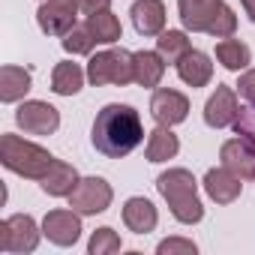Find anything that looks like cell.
<instances>
[{
    "mask_svg": "<svg viewBox=\"0 0 255 255\" xmlns=\"http://www.w3.org/2000/svg\"><path fill=\"white\" fill-rule=\"evenodd\" d=\"M90 141L93 147L108 156V159H120V156H129L141 141H144V126L141 117L132 105H120L111 102L105 105L96 120H93V129H90Z\"/></svg>",
    "mask_w": 255,
    "mask_h": 255,
    "instance_id": "6da1fadb",
    "label": "cell"
},
{
    "mask_svg": "<svg viewBox=\"0 0 255 255\" xmlns=\"http://www.w3.org/2000/svg\"><path fill=\"white\" fill-rule=\"evenodd\" d=\"M156 189L159 195L168 201L171 216L183 225H195L204 216V207L198 201V183L192 177V171L186 168H168L156 177Z\"/></svg>",
    "mask_w": 255,
    "mask_h": 255,
    "instance_id": "7a4b0ae2",
    "label": "cell"
},
{
    "mask_svg": "<svg viewBox=\"0 0 255 255\" xmlns=\"http://www.w3.org/2000/svg\"><path fill=\"white\" fill-rule=\"evenodd\" d=\"M0 162H3L9 171L27 177V180H42L48 174V168L54 165V156L45 147L6 132L0 138Z\"/></svg>",
    "mask_w": 255,
    "mask_h": 255,
    "instance_id": "3957f363",
    "label": "cell"
},
{
    "mask_svg": "<svg viewBox=\"0 0 255 255\" xmlns=\"http://www.w3.org/2000/svg\"><path fill=\"white\" fill-rule=\"evenodd\" d=\"M87 78L90 84L102 87V84H129L135 81V63H132V54L126 48H108V51H99L90 57L87 63Z\"/></svg>",
    "mask_w": 255,
    "mask_h": 255,
    "instance_id": "277c9868",
    "label": "cell"
},
{
    "mask_svg": "<svg viewBox=\"0 0 255 255\" xmlns=\"http://www.w3.org/2000/svg\"><path fill=\"white\" fill-rule=\"evenodd\" d=\"M39 225L33 216L27 213H15L9 219L0 222V249L9 252V255H24L33 252L39 246Z\"/></svg>",
    "mask_w": 255,
    "mask_h": 255,
    "instance_id": "5b68a950",
    "label": "cell"
},
{
    "mask_svg": "<svg viewBox=\"0 0 255 255\" xmlns=\"http://www.w3.org/2000/svg\"><path fill=\"white\" fill-rule=\"evenodd\" d=\"M111 198H114V192L102 177H84L69 192V207L81 216H96L111 207Z\"/></svg>",
    "mask_w": 255,
    "mask_h": 255,
    "instance_id": "8992f818",
    "label": "cell"
},
{
    "mask_svg": "<svg viewBox=\"0 0 255 255\" xmlns=\"http://www.w3.org/2000/svg\"><path fill=\"white\" fill-rule=\"evenodd\" d=\"M15 123L27 135H51L60 126V111L42 99H27L15 111Z\"/></svg>",
    "mask_w": 255,
    "mask_h": 255,
    "instance_id": "52a82bcc",
    "label": "cell"
},
{
    "mask_svg": "<svg viewBox=\"0 0 255 255\" xmlns=\"http://www.w3.org/2000/svg\"><path fill=\"white\" fill-rule=\"evenodd\" d=\"M78 0H45L36 12L39 30L48 36H66L75 27V15H78Z\"/></svg>",
    "mask_w": 255,
    "mask_h": 255,
    "instance_id": "ba28073f",
    "label": "cell"
},
{
    "mask_svg": "<svg viewBox=\"0 0 255 255\" xmlns=\"http://www.w3.org/2000/svg\"><path fill=\"white\" fill-rule=\"evenodd\" d=\"M219 159L240 180H255V138L252 135H240V138L225 141L219 150Z\"/></svg>",
    "mask_w": 255,
    "mask_h": 255,
    "instance_id": "9c48e42d",
    "label": "cell"
},
{
    "mask_svg": "<svg viewBox=\"0 0 255 255\" xmlns=\"http://www.w3.org/2000/svg\"><path fill=\"white\" fill-rule=\"evenodd\" d=\"M150 114L156 123L162 126H174V123H183L186 114H189V99L180 93V90H171V87H159L150 99Z\"/></svg>",
    "mask_w": 255,
    "mask_h": 255,
    "instance_id": "30bf717a",
    "label": "cell"
},
{
    "mask_svg": "<svg viewBox=\"0 0 255 255\" xmlns=\"http://www.w3.org/2000/svg\"><path fill=\"white\" fill-rule=\"evenodd\" d=\"M240 114V105H237V93L225 84H219L213 90V96L207 99L204 105V120L207 126H213V129H225V126H231Z\"/></svg>",
    "mask_w": 255,
    "mask_h": 255,
    "instance_id": "8fae6325",
    "label": "cell"
},
{
    "mask_svg": "<svg viewBox=\"0 0 255 255\" xmlns=\"http://www.w3.org/2000/svg\"><path fill=\"white\" fill-rule=\"evenodd\" d=\"M78 216L81 213H75V210H51L42 219V234L57 246H72L81 237V219Z\"/></svg>",
    "mask_w": 255,
    "mask_h": 255,
    "instance_id": "7c38bea8",
    "label": "cell"
},
{
    "mask_svg": "<svg viewBox=\"0 0 255 255\" xmlns=\"http://www.w3.org/2000/svg\"><path fill=\"white\" fill-rule=\"evenodd\" d=\"M129 15L141 36H159L165 30V3L162 0H135Z\"/></svg>",
    "mask_w": 255,
    "mask_h": 255,
    "instance_id": "4fadbf2b",
    "label": "cell"
},
{
    "mask_svg": "<svg viewBox=\"0 0 255 255\" xmlns=\"http://www.w3.org/2000/svg\"><path fill=\"white\" fill-rule=\"evenodd\" d=\"M219 6H222V0H177L180 21L192 33H207V27H210Z\"/></svg>",
    "mask_w": 255,
    "mask_h": 255,
    "instance_id": "5bb4252c",
    "label": "cell"
},
{
    "mask_svg": "<svg viewBox=\"0 0 255 255\" xmlns=\"http://www.w3.org/2000/svg\"><path fill=\"white\" fill-rule=\"evenodd\" d=\"M204 189H207V195H210L216 204H231V201L240 195L243 183H240V177H237L234 171H228V168L222 165V168H210V171L204 174Z\"/></svg>",
    "mask_w": 255,
    "mask_h": 255,
    "instance_id": "9a60e30c",
    "label": "cell"
},
{
    "mask_svg": "<svg viewBox=\"0 0 255 255\" xmlns=\"http://www.w3.org/2000/svg\"><path fill=\"white\" fill-rule=\"evenodd\" d=\"M159 222V213L153 207V201L147 198H129L123 204V225L135 231V234H150Z\"/></svg>",
    "mask_w": 255,
    "mask_h": 255,
    "instance_id": "2e32d148",
    "label": "cell"
},
{
    "mask_svg": "<svg viewBox=\"0 0 255 255\" xmlns=\"http://www.w3.org/2000/svg\"><path fill=\"white\" fill-rule=\"evenodd\" d=\"M177 75H180V81H186L189 87H204L210 78H213V63H210V57L204 54V51H186L177 63Z\"/></svg>",
    "mask_w": 255,
    "mask_h": 255,
    "instance_id": "e0dca14e",
    "label": "cell"
},
{
    "mask_svg": "<svg viewBox=\"0 0 255 255\" xmlns=\"http://www.w3.org/2000/svg\"><path fill=\"white\" fill-rule=\"evenodd\" d=\"M39 186H42V192H45V195L63 198V195H69V192L78 186V171H75L69 162L54 159V165H51V168H48V174L39 180Z\"/></svg>",
    "mask_w": 255,
    "mask_h": 255,
    "instance_id": "ac0fdd59",
    "label": "cell"
},
{
    "mask_svg": "<svg viewBox=\"0 0 255 255\" xmlns=\"http://www.w3.org/2000/svg\"><path fill=\"white\" fill-rule=\"evenodd\" d=\"M132 63H135V84L159 87V81L165 75V57L159 51H135Z\"/></svg>",
    "mask_w": 255,
    "mask_h": 255,
    "instance_id": "d6986e66",
    "label": "cell"
},
{
    "mask_svg": "<svg viewBox=\"0 0 255 255\" xmlns=\"http://www.w3.org/2000/svg\"><path fill=\"white\" fill-rule=\"evenodd\" d=\"M177 150H180V141H177V135L171 132V126H156V129L150 132V138H147V162H168V159H174L177 156Z\"/></svg>",
    "mask_w": 255,
    "mask_h": 255,
    "instance_id": "ffe728a7",
    "label": "cell"
},
{
    "mask_svg": "<svg viewBox=\"0 0 255 255\" xmlns=\"http://www.w3.org/2000/svg\"><path fill=\"white\" fill-rule=\"evenodd\" d=\"M30 90V72L24 66H3L0 69V99L3 102H18Z\"/></svg>",
    "mask_w": 255,
    "mask_h": 255,
    "instance_id": "44dd1931",
    "label": "cell"
},
{
    "mask_svg": "<svg viewBox=\"0 0 255 255\" xmlns=\"http://www.w3.org/2000/svg\"><path fill=\"white\" fill-rule=\"evenodd\" d=\"M84 87V69L72 60H63L54 66L51 72V90L60 93V96H75L78 90Z\"/></svg>",
    "mask_w": 255,
    "mask_h": 255,
    "instance_id": "7402d4cb",
    "label": "cell"
},
{
    "mask_svg": "<svg viewBox=\"0 0 255 255\" xmlns=\"http://www.w3.org/2000/svg\"><path fill=\"white\" fill-rule=\"evenodd\" d=\"M216 57H219V63H222L225 69L240 72V69H246V66H249L252 51H249V45H246V42L225 36L222 42H216Z\"/></svg>",
    "mask_w": 255,
    "mask_h": 255,
    "instance_id": "603a6c76",
    "label": "cell"
},
{
    "mask_svg": "<svg viewBox=\"0 0 255 255\" xmlns=\"http://www.w3.org/2000/svg\"><path fill=\"white\" fill-rule=\"evenodd\" d=\"M87 27H90V33L96 36V42H105V45L117 42V39H120V33H123L120 18H117V15H111L108 9L87 15Z\"/></svg>",
    "mask_w": 255,
    "mask_h": 255,
    "instance_id": "cb8c5ba5",
    "label": "cell"
},
{
    "mask_svg": "<svg viewBox=\"0 0 255 255\" xmlns=\"http://www.w3.org/2000/svg\"><path fill=\"white\" fill-rule=\"evenodd\" d=\"M156 51L168 60V63H177L186 51H192L189 45V36L183 30H162L159 39H156Z\"/></svg>",
    "mask_w": 255,
    "mask_h": 255,
    "instance_id": "d4e9b609",
    "label": "cell"
},
{
    "mask_svg": "<svg viewBox=\"0 0 255 255\" xmlns=\"http://www.w3.org/2000/svg\"><path fill=\"white\" fill-rule=\"evenodd\" d=\"M93 45H96V36L90 33V27L84 24V27H72L66 36H63V48L69 51V54H90L93 51Z\"/></svg>",
    "mask_w": 255,
    "mask_h": 255,
    "instance_id": "484cf974",
    "label": "cell"
},
{
    "mask_svg": "<svg viewBox=\"0 0 255 255\" xmlns=\"http://www.w3.org/2000/svg\"><path fill=\"white\" fill-rule=\"evenodd\" d=\"M87 249H90V255H114V252H120V234L114 228H96Z\"/></svg>",
    "mask_w": 255,
    "mask_h": 255,
    "instance_id": "4316f807",
    "label": "cell"
},
{
    "mask_svg": "<svg viewBox=\"0 0 255 255\" xmlns=\"http://www.w3.org/2000/svg\"><path fill=\"white\" fill-rule=\"evenodd\" d=\"M234 30H237V15L222 3V6L216 9V15H213V21H210L207 33H210L213 39H225V36H231Z\"/></svg>",
    "mask_w": 255,
    "mask_h": 255,
    "instance_id": "83f0119b",
    "label": "cell"
},
{
    "mask_svg": "<svg viewBox=\"0 0 255 255\" xmlns=\"http://www.w3.org/2000/svg\"><path fill=\"white\" fill-rule=\"evenodd\" d=\"M174 252L195 255V243L192 240H183V237H168V240L159 243V255H174Z\"/></svg>",
    "mask_w": 255,
    "mask_h": 255,
    "instance_id": "f1b7e54d",
    "label": "cell"
},
{
    "mask_svg": "<svg viewBox=\"0 0 255 255\" xmlns=\"http://www.w3.org/2000/svg\"><path fill=\"white\" fill-rule=\"evenodd\" d=\"M237 93H240L246 102L255 105V69H246V72L240 75V81H237Z\"/></svg>",
    "mask_w": 255,
    "mask_h": 255,
    "instance_id": "f546056e",
    "label": "cell"
},
{
    "mask_svg": "<svg viewBox=\"0 0 255 255\" xmlns=\"http://www.w3.org/2000/svg\"><path fill=\"white\" fill-rule=\"evenodd\" d=\"M108 3H111V0H78L81 12H87V15H93V12H102V9H108Z\"/></svg>",
    "mask_w": 255,
    "mask_h": 255,
    "instance_id": "4dcf8cb0",
    "label": "cell"
},
{
    "mask_svg": "<svg viewBox=\"0 0 255 255\" xmlns=\"http://www.w3.org/2000/svg\"><path fill=\"white\" fill-rule=\"evenodd\" d=\"M240 3H243V9H246V15L255 21V0H240Z\"/></svg>",
    "mask_w": 255,
    "mask_h": 255,
    "instance_id": "1f68e13d",
    "label": "cell"
}]
</instances>
